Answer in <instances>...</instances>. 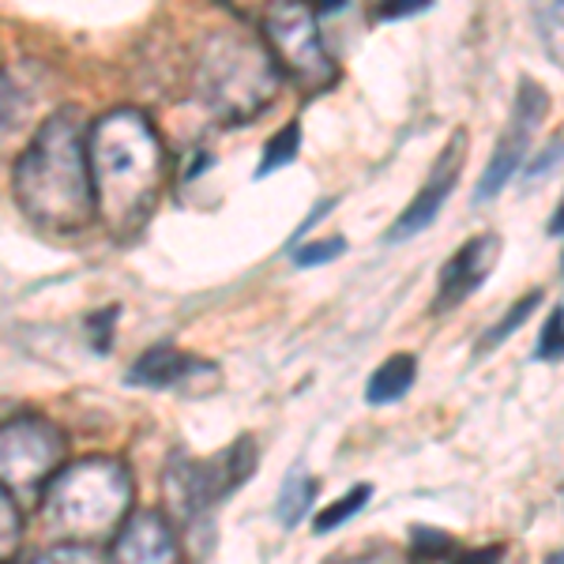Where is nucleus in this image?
Masks as SVG:
<instances>
[{
    "mask_svg": "<svg viewBox=\"0 0 564 564\" xmlns=\"http://www.w3.org/2000/svg\"><path fill=\"white\" fill-rule=\"evenodd\" d=\"M297 151H302V124L297 121H290V124H282V129L271 135L268 143H263V151H260V162H257V181L263 177H271L275 170H286L290 162L297 159Z\"/></svg>",
    "mask_w": 564,
    "mask_h": 564,
    "instance_id": "15",
    "label": "nucleus"
},
{
    "mask_svg": "<svg viewBox=\"0 0 564 564\" xmlns=\"http://www.w3.org/2000/svg\"><path fill=\"white\" fill-rule=\"evenodd\" d=\"M260 463V448L252 436H238L230 448H223L212 459H188L185 452H177L166 467V497L170 508L181 520H199L212 508L223 505L226 497H234L249 481V475Z\"/></svg>",
    "mask_w": 564,
    "mask_h": 564,
    "instance_id": "6",
    "label": "nucleus"
},
{
    "mask_svg": "<svg viewBox=\"0 0 564 564\" xmlns=\"http://www.w3.org/2000/svg\"><path fill=\"white\" fill-rule=\"evenodd\" d=\"M545 564H564V553H553V557L545 561Z\"/></svg>",
    "mask_w": 564,
    "mask_h": 564,
    "instance_id": "30",
    "label": "nucleus"
},
{
    "mask_svg": "<svg viewBox=\"0 0 564 564\" xmlns=\"http://www.w3.org/2000/svg\"><path fill=\"white\" fill-rule=\"evenodd\" d=\"M68 463V441L50 417L15 414L0 430V478L12 494L50 486Z\"/></svg>",
    "mask_w": 564,
    "mask_h": 564,
    "instance_id": "7",
    "label": "nucleus"
},
{
    "mask_svg": "<svg viewBox=\"0 0 564 564\" xmlns=\"http://www.w3.org/2000/svg\"><path fill=\"white\" fill-rule=\"evenodd\" d=\"M561 159H564V135H561V140H550V143H545V148H542L539 159L527 162V177H539V174H545V170H550L553 162H561Z\"/></svg>",
    "mask_w": 564,
    "mask_h": 564,
    "instance_id": "26",
    "label": "nucleus"
},
{
    "mask_svg": "<svg viewBox=\"0 0 564 564\" xmlns=\"http://www.w3.org/2000/svg\"><path fill=\"white\" fill-rule=\"evenodd\" d=\"M369 497H372V486H369V481H358V486H350L347 494H343L339 500H332V505H327L324 512L316 516V520H313V531H316V534H332L335 527L350 523L354 516H358L361 508L369 505Z\"/></svg>",
    "mask_w": 564,
    "mask_h": 564,
    "instance_id": "16",
    "label": "nucleus"
},
{
    "mask_svg": "<svg viewBox=\"0 0 564 564\" xmlns=\"http://www.w3.org/2000/svg\"><path fill=\"white\" fill-rule=\"evenodd\" d=\"M505 561V545H481V550H467L456 564H500Z\"/></svg>",
    "mask_w": 564,
    "mask_h": 564,
    "instance_id": "27",
    "label": "nucleus"
},
{
    "mask_svg": "<svg viewBox=\"0 0 564 564\" xmlns=\"http://www.w3.org/2000/svg\"><path fill=\"white\" fill-rule=\"evenodd\" d=\"M539 305H542V290L534 286L531 294H523L520 302H512V308H508V313L500 316V321H497L494 327H489L486 339L478 343V350L486 354V350L500 347V343H508V339H512V332H520V327H523L527 321H531V313H534Z\"/></svg>",
    "mask_w": 564,
    "mask_h": 564,
    "instance_id": "17",
    "label": "nucleus"
},
{
    "mask_svg": "<svg viewBox=\"0 0 564 564\" xmlns=\"http://www.w3.org/2000/svg\"><path fill=\"white\" fill-rule=\"evenodd\" d=\"M0 553H4V564H12V550H20V539H23V516L15 508V497L12 489L0 494Z\"/></svg>",
    "mask_w": 564,
    "mask_h": 564,
    "instance_id": "20",
    "label": "nucleus"
},
{
    "mask_svg": "<svg viewBox=\"0 0 564 564\" xmlns=\"http://www.w3.org/2000/svg\"><path fill=\"white\" fill-rule=\"evenodd\" d=\"M534 358H539V361H553V366L564 361V305H557L550 316H545Z\"/></svg>",
    "mask_w": 564,
    "mask_h": 564,
    "instance_id": "21",
    "label": "nucleus"
},
{
    "mask_svg": "<svg viewBox=\"0 0 564 564\" xmlns=\"http://www.w3.org/2000/svg\"><path fill=\"white\" fill-rule=\"evenodd\" d=\"M411 545H414V553H422V557H430V561H441V557H448V553H452V539H448V534L430 531V527H417Z\"/></svg>",
    "mask_w": 564,
    "mask_h": 564,
    "instance_id": "23",
    "label": "nucleus"
},
{
    "mask_svg": "<svg viewBox=\"0 0 564 564\" xmlns=\"http://www.w3.org/2000/svg\"><path fill=\"white\" fill-rule=\"evenodd\" d=\"M135 481L117 456L72 459L42 494V520L61 542L102 545L135 512Z\"/></svg>",
    "mask_w": 564,
    "mask_h": 564,
    "instance_id": "3",
    "label": "nucleus"
},
{
    "mask_svg": "<svg viewBox=\"0 0 564 564\" xmlns=\"http://www.w3.org/2000/svg\"><path fill=\"white\" fill-rule=\"evenodd\" d=\"M347 249H350L347 238L305 241V245H294V263L297 268H324V263H335L339 257H347Z\"/></svg>",
    "mask_w": 564,
    "mask_h": 564,
    "instance_id": "19",
    "label": "nucleus"
},
{
    "mask_svg": "<svg viewBox=\"0 0 564 564\" xmlns=\"http://www.w3.org/2000/svg\"><path fill=\"white\" fill-rule=\"evenodd\" d=\"M316 494H321V481L308 478L305 470H290L286 481H282L279 489V500H275V516L282 527H297L308 516V508H313Z\"/></svg>",
    "mask_w": 564,
    "mask_h": 564,
    "instance_id": "14",
    "label": "nucleus"
},
{
    "mask_svg": "<svg viewBox=\"0 0 564 564\" xmlns=\"http://www.w3.org/2000/svg\"><path fill=\"white\" fill-rule=\"evenodd\" d=\"M335 204H339V199H335V196H327V199H321V204H316L313 207V212H308V218H305V223L302 226H297V238H302V234H308V226H316V223H321V218L327 215V212H332V207Z\"/></svg>",
    "mask_w": 564,
    "mask_h": 564,
    "instance_id": "28",
    "label": "nucleus"
},
{
    "mask_svg": "<svg viewBox=\"0 0 564 564\" xmlns=\"http://www.w3.org/2000/svg\"><path fill=\"white\" fill-rule=\"evenodd\" d=\"M539 26H542V39H545V50L564 65V4H550L539 12Z\"/></svg>",
    "mask_w": 564,
    "mask_h": 564,
    "instance_id": "22",
    "label": "nucleus"
},
{
    "mask_svg": "<svg viewBox=\"0 0 564 564\" xmlns=\"http://www.w3.org/2000/svg\"><path fill=\"white\" fill-rule=\"evenodd\" d=\"M199 377L218 380L212 361L193 358V354L170 347V343L143 350L129 369V384L135 388H193Z\"/></svg>",
    "mask_w": 564,
    "mask_h": 564,
    "instance_id": "12",
    "label": "nucleus"
},
{
    "mask_svg": "<svg viewBox=\"0 0 564 564\" xmlns=\"http://www.w3.org/2000/svg\"><path fill=\"white\" fill-rule=\"evenodd\" d=\"M113 321H117V308H102L87 321L90 327V343H95V354H106L113 347Z\"/></svg>",
    "mask_w": 564,
    "mask_h": 564,
    "instance_id": "24",
    "label": "nucleus"
},
{
    "mask_svg": "<svg viewBox=\"0 0 564 564\" xmlns=\"http://www.w3.org/2000/svg\"><path fill=\"white\" fill-rule=\"evenodd\" d=\"M106 553L109 564H181L177 531L162 512H132Z\"/></svg>",
    "mask_w": 564,
    "mask_h": 564,
    "instance_id": "11",
    "label": "nucleus"
},
{
    "mask_svg": "<svg viewBox=\"0 0 564 564\" xmlns=\"http://www.w3.org/2000/svg\"><path fill=\"white\" fill-rule=\"evenodd\" d=\"M467 148H470L467 129L452 132V140L444 143L441 154H436V162H433L430 177H425V185L417 188V196L403 207V215H399L395 226L388 230V245H399V241H406V238H417V234L430 230V226L436 223V215H441L444 204H448L452 188L459 185L463 162H467Z\"/></svg>",
    "mask_w": 564,
    "mask_h": 564,
    "instance_id": "9",
    "label": "nucleus"
},
{
    "mask_svg": "<svg viewBox=\"0 0 564 564\" xmlns=\"http://www.w3.org/2000/svg\"><path fill=\"white\" fill-rule=\"evenodd\" d=\"M545 109H550L545 87L523 76L520 95H516V106H512V113H508L505 135L497 140L494 159H489L486 174H481L478 188H475V199H494L500 188L508 185V177L523 166V159L531 162V140H534V132H539Z\"/></svg>",
    "mask_w": 564,
    "mask_h": 564,
    "instance_id": "8",
    "label": "nucleus"
},
{
    "mask_svg": "<svg viewBox=\"0 0 564 564\" xmlns=\"http://www.w3.org/2000/svg\"><path fill=\"white\" fill-rule=\"evenodd\" d=\"M12 199L39 230L68 238L98 218L95 174H90V129L79 109H57L39 124L12 166Z\"/></svg>",
    "mask_w": 564,
    "mask_h": 564,
    "instance_id": "2",
    "label": "nucleus"
},
{
    "mask_svg": "<svg viewBox=\"0 0 564 564\" xmlns=\"http://www.w3.org/2000/svg\"><path fill=\"white\" fill-rule=\"evenodd\" d=\"M321 15L308 4H271L260 20V39L271 50L282 79H290L305 98H316L339 84L332 53L321 39Z\"/></svg>",
    "mask_w": 564,
    "mask_h": 564,
    "instance_id": "5",
    "label": "nucleus"
},
{
    "mask_svg": "<svg viewBox=\"0 0 564 564\" xmlns=\"http://www.w3.org/2000/svg\"><path fill=\"white\" fill-rule=\"evenodd\" d=\"M26 564H109V553H102V545L57 542V545H45V550H39Z\"/></svg>",
    "mask_w": 564,
    "mask_h": 564,
    "instance_id": "18",
    "label": "nucleus"
},
{
    "mask_svg": "<svg viewBox=\"0 0 564 564\" xmlns=\"http://www.w3.org/2000/svg\"><path fill=\"white\" fill-rule=\"evenodd\" d=\"M98 218L113 241H135L166 193L170 151L143 109L117 106L90 124Z\"/></svg>",
    "mask_w": 564,
    "mask_h": 564,
    "instance_id": "1",
    "label": "nucleus"
},
{
    "mask_svg": "<svg viewBox=\"0 0 564 564\" xmlns=\"http://www.w3.org/2000/svg\"><path fill=\"white\" fill-rule=\"evenodd\" d=\"M414 380H417V358H414V354H391L384 366H377V372L369 377L366 403H372V406L399 403V399L414 388Z\"/></svg>",
    "mask_w": 564,
    "mask_h": 564,
    "instance_id": "13",
    "label": "nucleus"
},
{
    "mask_svg": "<svg viewBox=\"0 0 564 564\" xmlns=\"http://www.w3.org/2000/svg\"><path fill=\"white\" fill-rule=\"evenodd\" d=\"M500 260V238L497 234H478L470 238L463 249L441 268L436 275V294H433V313H448L467 302L470 294L489 279V271L497 268Z\"/></svg>",
    "mask_w": 564,
    "mask_h": 564,
    "instance_id": "10",
    "label": "nucleus"
},
{
    "mask_svg": "<svg viewBox=\"0 0 564 564\" xmlns=\"http://www.w3.org/2000/svg\"><path fill=\"white\" fill-rule=\"evenodd\" d=\"M282 72L260 34L215 31L196 61V95L223 124L238 129L275 102Z\"/></svg>",
    "mask_w": 564,
    "mask_h": 564,
    "instance_id": "4",
    "label": "nucleus"
},
{
    "mask_svg": "<svg viewBox=\"0 0 564 564\" xmlns=\"http://www.w3.org/2000/svg\"><path fill=\"white\" fill-rule=\"evenodd\" d=\"M545 230H550L553 238H564V199H561L557 212H553V218H550V226H545Z\"/></svg>",
    "mask_w": 564,
    "mask_h": 564,
    "instance_id": "29",
    "label": "nucleus"
},
{
    "mask_svg": "<svg viewBox=\"0 0 564 564\" xmlns=\"http://www.w3.org/2000/svg\"><path fill=\"white\" fill-rule=\"evenodd\" d=\"M433 0H391V4L377 8V20H403V15H422L425 8H430Z\"/></svg>",
    "mask_w": 564,
    "mask_h": 564,
    "instance_id": "25",
    "label": "nucleus"
}]
</instances>
